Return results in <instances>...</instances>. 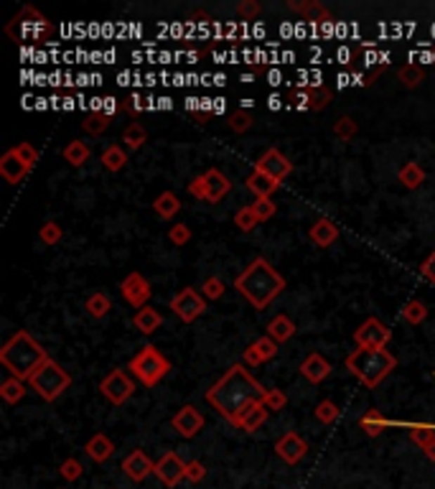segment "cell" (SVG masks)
<instances>
[{
    "instance_id": "obj_1",
    "label": "cell",
    "mask_w": 435,
    "mask_h": 489,
    "mask_svg": "<svg viewBox=\"0 0 435 489\" xmlns=\"http://www.w3.org/2000/svg\"><path fill=\"white\" fill-rule=\"evenodd\" d=\"M265 393H268V390L262 388L247 369L242 367V364H235V367H229L227 372H224V377H219V380L209 388L207 400L212 402V408H214L219 416L232 421L242 408H247L252 402L262 400Z\"/></svg>"
},
{
    "instance_id": "obj_2",
    "label": "cell",
    "mask_w": 435,
    "mask_h": 489,
    "mask_svg": "<svg viewBox=\"0 0 435 489\" xmlns=\"http://www.w3.org/2000/svg\"><path fill=\"white\" fill-rule=\"evenodd\" d=\"M235 288L252 308L262 311L285 291V278L270 265L265 258H254L247 268L237 275Z\"/></svg>"
},
{
    "instance_id": "obj_3",
    "label": "cell",
    "mask_w": 435,
    "mask_h": 489,
    "mask_svg": "<svg viewBox=\"0 0 435 489\" xmlns=\"http://www.w3.org/2000/svg\"><path fill=\"white\" fill-rule=\"evenodd\" d=\"M51 357L46 355V349L36 342L34 336L28 331H15L11 339H8L3 347H0V364L11 372V377H18V380L28 382L34 377V372L39 367L48 362Z\"/></svg>"
},
{
    "instance_id": "obj_4",
    "label": "cell",
    "mask_w": 435,
    "mask_h": 489,
    "mask_svg": "<svg viewBox=\"0 0 435 489\" xmlns=\"http://www.w3.org/2000/svg\"><path fill=\"white\" fill-rule=\"evenodd\" d=\"M346 367L356 380H362L364 385L372 390L397 367V357L392 355V352H387V349L356 347L354 352L346 357Z\"/></svg>"
},
{
    "instance_id": "obj_5",
    "label": "cell",
    "mask_w": 435,
    "mask_h": 489,
    "mask_svg": "<svg viewBox=\"0 0 435 489\" xmlns=\"http://www.w3.org/2000/svg\"><path fill=\"white\" fill-rule=\"evenodd\" d=\"M168 369H171V362H168L153 344L143 347L141 352L127 362V372L141 382L143 388H155V385L168 375Z\"/></svg>"
},
{
    "instance_id": "obj_6",
    "label": "cell",
    "mask_w": 435,
    "mask_h": 489,
    "mask_svg": "<svg viewBox=\"0 0 435 489\" xmlns=\"http://www.w3.org/2000/svg\"><path fill=\"white\" fill-rule=\"evenodd\" d=\"M28 385L34 388V393L41 398V400L54 402L56 398H61L69 388H72V375H69L59 362L48 360L44 367L36 369L34 377L28 380Z\"/></svg>"
},
{
    "instance_id": "obj_7",
    "label": "cell",
    "mask_w": 435,
    "mask_h": 489,
    "mask_svg": "<svg viewBox=\"0 0 435 489\" xmlns=\"http://www.w3.org/2000/svg\"><path fill=\"white\" fill-rule=\"evenodd\" d=\"M51 31H54V26H51L46 20V15L39 13L34 6H26L6 26V34L13 41H18V44L26 39H46V36H51Z\"/></svg>"
},
{
    "instance_id": "obj_8",
    "label": "cell",
    "mask_w": 435,
    "mask_h": 489,
    "mask_svg": "<svg viewBox=\"0 0 435 489\" xmlns=\"http://www.w3.org/2000/svg\"><path fill=\"white\" fill-rule=\"evenodd\" d=\"M100 393L108 398L112 405H122L135 395V377L125 369H112L105 380L100 382Z\"/></svg>"
},
{
    "instance_id": "obj_9",
    "label": "cell",
    "mask_w": 435,
    "mask_h": 489,
    "mask_svg": "<svg viewBox=\"0 0 435 489\" xmlns=\"http://www.w3.org/2000/svg\"><path fill=\"white\" fill-rule=\"evenodd\" d=\"M171 311H174L183 324H194L204 311H207V303H204V296H199L194 288H183L171 298Z\"/></svg>"
},
{
    "instance_id": "obj_10",
    "label": "cell",
    "mask_w": 435,
    "mask_h": 489,
    "mask_svg": "<svg viewBox=\"0 0 435 489\" xmlns=\"http://www.w3.org/2000/svg\"><path fill=\"white\" fill-rule=\"evenodd\" d=\"M392 339V329L384 326V324L377 319V316H369L367 322L359 324L354 331V342L359 347H377V349H384Z\"/></svg>"
},
{
    "instance_id": "obj_11",
    "label": "cell",
    "mask_w": 435,
    "mask_h": 489,
    "mask_svg": "<svg viewBox=\"0 0 435 489\" xmlns=\"http://www.w3.org/2000/svg\"><path fill=\"white\" fill-rule=\"evenodd\" d=\"M254 171L268 174L270 179H275V182H285V179L293 174V163H290V158H285L278 148H270V151H265V153L257 158Z\"/></svg>"
},
{
    "instance_id": "obj_12",
    "label": "cell",
    "mask_w": 435,
    "mask_h": 489,
    "mask_svg": "<svg viewBox=\"0 0 435 489\" xmlns=\"http://www.w3.org/2000/svg\"><path fill=\"white\" fill-rule=\"evenodd\" d=\"M120 293L130 306H135L138 311H141V308H145L148 301H150L153 288H150L148 278H143L141 273H130L125 281L120 283Z\"/></svg>"
},
{
    "instance_id": "obj_13",
    "label": "cell",
    "mask_w": 435,
    "mask_h": 489,
    "mask_svg": "<svg viewBox=\"0 0 435 489\" xmlns=\"http://www.w3.org/2000/svg\"><path fill=\"white\" fill-rule=\"evenodd\" d=\"M153 474L158 476L161 484H166V487H176L181 479H186V464L181 462V456L178 454L168 451V454H163L161 459L155 462Z\"/></svg>"
},
{
    "instance_id": "obj_14",
    "label": "cell",
    "mask_w": 435,
    "mask_h": 489,
    "mask_svg": "<svg viewBox=\"0 0 435 489\" xmlns=\"http://www.w3.org/2000/svg\"><path fill=\"white\" fill-rule=\"evenodd\" d=\"M268 413H270V410L265 408V402L257 400V402H252V405H247V408H242L229 423H232L235 428H242L245 433H254L257 428H262V426H265V421H268Z\"/></svg>"
},
{
    "instance_id": "obj_15",
    "label": "cell",
    "mask_w": 435,
    "mask_h": 489,
    "mask_svg": "<svg viewBox=\"0 0 435 489\" xmlns=\"http://www.w3.org/2000/svg\"><path fill=\"white\" fill-rule=\"evenodd\" d=\"M275 454L280 456L285 464H298L303 456L309 454V443L303 441L295 431H288L285 436L278 438V443H275Z\"/></svg>"
},
{
    "instance_id": "obj_16",
    "label": "cell",
    "mask_w": 435,
    "mask_h": 489,
    "mask_svg": "<svg viewBox=\"0 0 435 489\" xmlns=\"http://www.w3.org/2000/svg\"><path fill=\"white\" fill-rule=\"evenodd\" d=\"M171 426H174L176 433L183 436V438H194V436L204 428V416H201L199 408H194V405H183V408L171 418Z\"/></svg>"
},
{
    "instance_id": "obj_17",
    "label": "cell",
    "mask_w": 435,
    "mask_h": 489,
    "mask_svg": "<svg viewBox=\"0 0 435 489\" xmlns=\"http://www.w3.org/2000/svg\"><path fill=\"white\" fill-rule=\"evenodd\" d=\"M122 471H125L133 482H143L145 476H150L155 471V462H150V459H148L145 451L135 449V451H130V454H127V459L122 462Z\"/></svg>"
},
{
    "instance_id": "obj_18",
    "label": "cell",
    "mask_w": 435,
    "mask_h": 489,
    "mask_svg": "<svg viewBox=\"0 0 435 489\" xmlns=\"http://www.w3.org/2000/svg\"><path fill=\"white\" fill-rule=\"evenodd\" d=\"M275 355H278V342L270 339V336H260V339H254V342L245 349V364L257 367V364L270 362Z\"/></svg>"
},
{
    "instance_id": "obj_19",
    "label": "cell",
    "mask_w": 435,
    "mask_h": 489,
    "mask_svg": "<svg viewBox=\"0 0 435 489\" xmlns=\"http://www.w3.org/2000/svg\"><path fill=\"white\" fill-rule=\"evenodd\" d=\"M28 174H31V168L13 153V148L3 153V158H0V176H3L8 184H20Z\"/></svg>"
},
{
    "instance_id": "obj_20",
    "label": "cell",
    "mask_w": 435,
    "mask_h": 489,
    "mask_svg": "<svg viewBox=\"0 0 435 489\" xmlns=\"http://www.w3.org/2000/svg\"><path fill=\"white\" fill-rule=\"evenodd\" d=\"M301 375L309 382H313V385H318V382H323L328 375H331V362H328L323 355L313 352V355H309L301 362Z\"/></svg>"
},
{
    "instance_id": "obj_21",
    "label": "cell",
    "mask_w": 435,
    "mask_h": 489,
    "mask_svg": "<svg viewBox=\"0 0 435 489\" xmlns=\"http://www.w3.org/2000/svg\"><path fill=\"white\" fill-rule=\"evenodd\" d=\"M204 179H207V201L209 204H219V201L232 191V182L221 174L219 168H209L207 174H204Z\"/></svg>"
},
{
    "instance_id": "obj_22",
    "label": "cell",
    "mask_w": 435,
    "mask_h": 489,
    "mask_svg": "<svg viewBox=\"0 0 435 489\" xmlns=\"http://www.w3.org/2000/svg\"><path fill=\"white\" fill-rule=\"evenodd\" d=\"M84 451H87V456L92 459V462L102 464V462H108V459H112L115 443H112V438H110V436L94 433L92 438L87 441V446H84Z\"/></svg>"
},
{
    "instance_id": "obj_23",
    "label": "cell",
    "mask_w": 435,
    "mask_h": 489,
    "mask_svg": "<svg viewBox=\"0 0 435 489\" xmlns=\"http://www.w3.org/2000/svg\"><path fill=\"white\" fill-rule=\"evenodd\" d=\"M247 189L257 196V199H273V194L280 189V182L270 179V176L262 174V171H252V174L247 176Z\"/></svg>"
},
{
    "instance_id": "obj_24",
    "label": "cell",
    "mask_w": 435,
    "mask_h": 489,
    "mask_svg": "<svg viewBox=\"0 0 435 489\" xmlns=\"http://www.w3.org/2000/svg\"><path fill=\"white\" fill-rule=\"evenodd\" d=\"M309 237L316 248H331V245L339 240V227H336L331 220H318L313 227H311Z\"/></svg>"
},
{
    "instance_id": "obj_25",
    "label": "cell",
    "mask_w": 435,
    "mask_h": 489,
    "mask_svg": "<svg viewBox=\"0 0 435 489\" xmlns=\"http://www.w3.org/2000/svg\"><path fill=\"white\" fill-rule=\"evenodd\" d=\"M295 329H298V326H295V322L290 319V316L278 314V316H273V319H270L268 336H270V339H275L278 344H283V342H288V339H293Z\"/></svg>"
},
{
    "instance_id": "obj_26",
    "label": "cell",
    "mask_w": 435,
    "mask_h": 489,
    "mask_svg": "<svg viewBox=\"0 0 435 489\" xmlns=\"http://www.w3.org/2000/svg\"><path fill=\"white\" fill-rule=\"evenodd\" d=\"M133 324L143 336H150V334H155V331H158V326L163 324V319L153 306H145V308H141V311H135Z\"/></svg>"
},
{
    "instance_id": "obj_27",
    "label": "cell",
    "mask_w": 435,
    "mask_h": 489,
    "mask_svg": "<svg viewBox=\"0 0 435 489\" xmlns=\"http://www.w3.org/2000/svg\"><path fill=\"white\" fill-rule=\"evenodd\" d=\"M288 8L290 11H298L306 20H326V23L328 20H334L331 11H326L318 0H306V3H295V0H290Z\"/></svg>"
},
{
    "instance_id": "obj_28",
    "label": "cell",
    "mask_w": 435,
    "mask_h": 489,
    "mask_svg": "<svg viewBox=\"0 0 435 489\" xmlns=\"http://www.w3.org/2000/svg\"><path fill=\"white\" fill-rule=\"evenodd\" d=\"M153 212L161 217V220H174V217L181 212V199H178L174 191H163V194L155 196Z\"/></svg>"
},
{
    "instance_id": "obj_29",
    "label": "cell",
    "mask_w": 435,
    "mask_h": 489,
    "mask_svg": "<svg viewBox=\"0 0 435 489\" xmlns=\"http://www.w3.org/2000/svg\"><path fill=\"white\" fill-rule=\"evenodd\" d=\"M61 155H64V161H67L69 166L79 168V166H84V163L89 161L92 151H89V146L84 141H69L67 148L61 151Z\"/></svg>"
},
{
    "instance_id": "obj_30",
    "label": "cell",
    "mask_w": 435,
    "mask_h": 489,
    "mask_svg": "<svg viewBox=\"0 0 435 489\" xmlns=\"http://www.w3.org/2000/svg\"><path fill=\"white\" fill-rule=\"evenodd\" d=\"M397 179H400V184L405 189H410V191H415L417 186H420L422 182H425V171H422V166L417 161H408L405 166L400 168V174H397Z\"/></svg>"
},
{
    "instance_id": "obj_31",
    "label": "cell",
    "mask_w": 435,
    "mask_h": 489,
    "mask_svg": "<svg viewBox=\"0 0 435 489\" xmlns=\"http://www.w3.org/2000/svg\"><path fill=\"white\" fill-rule=\"evenodd\" d=\"M359 426H362V431L369 436V438H377L382 431L387 428V418L382 416L379 408H372V410H367L362 418H359Z\"/></svg>"
},
{
    "instance_id": "obj_32",
    "label": "cell",
    "mask_w": 435,
    "mask_h": 489,
    "mask_svg": "<svg viewBox=\"0 0 435 489\" xmlns=\"http://www.w3.org/2000/svg\"><path fill=\"white\" fill-rule=\"evenodd\" d=\"M100 163L108 168V171L117 174V171H122V168L127 166V153L122 151V146H108L105 151H102Z\"/></svg>"
},
{
    "instance_id": "obj_33",
    "label": "cell",
    "mask_w": 435,
    "mask_h": 489,
    "mask_svg": "<svg viewBox=\"0 0 435 489\" xmlns=\"http://www.w3.org/2000/svg\"><path fill=\"white\" fill-rule=\"evenodd\" d=\"M0 398H3L8 405L20 402L23 398H26V382L18 380V377H8V380H3V385H0Z\"/></svg>"
},
{
    "instance_id": "obj_34",
    "label": "cell",
    "mask_w": 435,
    "mask_h": 489,
    "mask_svg": "<svg viewBox=\"0 0 435 489\" xmlns=\"http://www.w3.org/2000/svg\"><path fill=\"white\" fill-rule=\"evenodd\" d=\"M84 308H87V314L92 316V319H102V316H108L110 311H112V301H110L108 293L97 291V293H92L87 301H84Z\"/></svg>"
},
{
    "instance_id": "obj_35",
    "label": "cell",
    "mask_w": 435,
    "mask_h": 489,
    "mask_svg": "<svg viewBox=\"0 0 435 489\" xmlns=\"http://www.w3.org/2000/svg\"><path fill=\"white\" fill-rule=\"evenodd\" d=\"M402 319L410 324V326H417L428 319V306L420 301V298H410L405 306H402Z\"/></svg>"
},
{
    "instance_id": "obj_36",
    "label": "cell",
    "mask_w": 435,
    "mask_h": 489,
    "mask_svg": "<svg viewBox=\"0 0 435 489\" xmlns=\"http://www.w3.org/2000/svg\"><path fill=\"white\" fill-rule=\"evenodd\" d=\"M148 141V133L145 127L138 125V122H130V125L122 130V143H125L127 151H141Z\"/></svg>"
},
{
    "instance_id": "obj_37",
    "label": "cell",
    "mask_w": 435,
    "mask_h": 489,
    "mask_svg": "<svg viewBox=\"0 0 435 489\" xmlns=\"http://www.w3.org/2000/svg\"><path fill=\"white\" fill-rule=\"evenodd\" d=\"M303 97H306V108H311V110H323L331 105V100H334L331 89H326V87H309Z\"/></svg>"
},
{
    "instance_id": "obj_38",
    "label": "cell",
    "mask_w": 435,
    "mask_h": 489,
    "mask_svg": "<svg viewBox=\"0 0 435 489\" xmlns=\"http://www.w3.org/2000/svg\"><path fill=\"white\" fill-rule=\"evenodd\" d=\"M82 127H84V130H87L89 135H102V133H105V130L110 127V113L94 110V113H89L87 118H84Z\"/></svg>"
},
{
    "instance_id": "obj_39",
    "label": "cell",
    "mask_w": 435,
    "mask_h": 489,
    "mask_svg": "<svg viewBox=\"0 0 435 489\" xmlns=\"http://www.w3.org/2000/svg\"><path fill=\"white\" fill-rule=\"evenodd\" d=\"M400 82H402V87H408V89H415V87H420V82H422V69L417 67V64H405V67L400 69Z\"/></svg>"
},
{
    "instance_id": "obj_40",
    "label": "cell",
    "mask_w": 435,
    "mask_h": 489,
    "mask_svg": "<svg viewBox=\"0 0 435 489\" xmlns=\"http://www.w3.org/2000/svg\"><path fill=\"white\" fill-rule=\"evenodd\" d=\"M356 133H359V125H356L354 118H339L334 125V135L339 138V141H351V138H356Z\"/></svg>"
},
{
    "instance_id": "obj_41",
    "label": "cell",
    "mask_w": 435,
    "mask_h": 489,
    "mask_svg": "<svg viewBox=\"0 0 435 489\" xmlns=\"http://www.w3.org/2000/svg\"><path fill=\"white\" fill-rule=\"evenodd\" d=\"M235 224L242 229V232H252V229L257 227V224H260V217L254 215L252 204H249V207L237 209V215H235Z\"/></svg>"
},
{
    "instance_id": "obj_42",
    "label": "cell",
    "mask_w": 435,
    "mask_h": 489,
    "mask_svg": "<svg viewBox=\"0 0 435 489\" xmlns=\"http://www.w3.org/2000/svg\"><path fill=\"white\" fill-rule=\"evenodd\" d=\"M339 416H342V410H339V405L331 400H321L318 405H316V418L321 423H326V426H331V423L339 421Z\"/></svg>"
},
{
    "instance_id": "obj_43",
    "label": "cell",
    "mask_w": 435,
    "mask_h": 489,
    "mask_svg": "<svg viewBox=\"0 0 435 489\" xmlns=\"http://www.w3.org/2000/svg\"><path fill=\"white\" fill-rule=\"evenodd\" d=\"M262 402H265V408H268L270 413H280L283 408H288V395H285L283 390L273 388V390H268V393H265Z\"/></svg>"
},
{
    "instance_id": "obj_44",
    "label": "cell",
    "mask_w": 435,
    "mask_h": 489,
    "mask_svg": "<svg viewBox=\"0 0 435 489\" xmlns=\"http://www.w3.org/2000/svg\"><path fill=\"white\" fill-rule=\"evenodd\" d=\"M39 237L44 245H56V242H61V237H64V229H61V224H56V222H46V224H41Z\"/></svg>"
},
{
    "instance_id": "obj_45",
    "label": "cell",
    "mask_w": 435,
    "mask_h": 489,
    "mask_svg": "<svg viewBox=\"0 0 435 489\" xmlns=\"http://www.w3.org/2000/svg\"><path fill=\"white\" fill-rule=\"evenodd\" d=\"M227 122L235 133H247L249 127H252V113H247V110H237V113L229 115Z\"/></svg>"
},
{
    "instance_id": "obj_46",
    "label": "cell",
    "mask_w": 435,
    "mask_h": 489,
    "mask_svg": "<svg viewBox=\"0 0 435 489\" xmlns=\"http://www.w3.org/2000/svg\"><path fill=\"white\" fill-rule=\"evenodd\" d=\"M59 474H61V479H67V482H77V479H82V474H84V466H82L77 459H64L59 466Z\"/></svg>"
},
{
    "instance_id": "obj_47",
    "label": "cell",
    "mask_w": 435,
    "mask_h": 489,
    "mask_svg": "<svg viewBox=\"0 0 435 489\" xmlns=\"http://www.w3.org/2000/svg\"><path fill=\"white\" fill-rule=\"evenodd\" d=\"M13 153L18 155L20 161L26 163L31 171H34V166L39 163V151H36L31 143H18V146H13Z\"/></svg>"
},
{
    "instance_id": "obj_48",
    "label": "cell",
    "mask_w": 435,
    "mask_h": 489,
    "mask_svg": "<svg viewBox=\"0 0 435 489\" xmlns=\"http://www.w3.org/2000/svg\"><path fill=\"white\" fill-rule=\"evenodd\" d=\"M221 296H224V281L216 278V275L207 278V281H204V298H209V301H219Z\"/></svg>"
},
{
    "instance_id": "obj_49",
    "label": "cell",
    "mask_w": 435,
    "mask_h": 489,
    "mask_svg": "<svg viewBox=\"0 0 435 489\" xmlns=\"http://www.w3.org/2000/svg\"><path fill=\"white\" fill-rule=\"evenodd\" d=\"M252 209H254V215L260 217V222H268V220H273L275 212H278V204H275L273 199H254Z\"/></svg>"
},
{
    "instance_id": "obj_50",
    "label": "cell",
    "mask_w": 435,
    "mask_h": 489,
    "mask_svg": "<svg viewBox=\"0 0 435 489\" xmlns=\"http://www.w3.org/2000/svg\"><path fill=\"white\" fill-rule=\"evenodd\" d=\"M168 240L174 242V245H178V248H183V245H188V240H191V229H188V224H174V227L168 229Z\"/></svg>"
},
{
    "instance_id": "obj_51",
    "label": "cell",
    "mask_w": 435,
    "mask_h": 489,
    "mask_svg": "<svg viewBox=\"0 0 435 489\" xmlns=\"http://www.w3.org/2000/svg\"><path fill=\"white\" fill-rule=\"evenodd\" d=\"M260 3L257 0H242L240 6H237V15L240 18H245V20H254L257 15H260Z\"/></svg>"
},
{
    "instance_id": "obj_52",
    "label": "cell",
    "mask_w": 435,
    "mask_h": 489,
    "mask_svg": "<svg viewBox=\"0 0 435 489\" xmlns=\"http://www.w3.org/2000/svg\"><path fill=\"white\" fill-rule=\"evenodd\" d=\"M410 438L417 443V446H428L430 441H435V428H428V426H417V428L410 431Z\"/></svg>"
},
{
    "instance_id": "obj_53",
    "label": "cell",
    "mask_w": 435,
    "mask_h": 489,
    "mask_svg": "<svg viewBox=\"0 0 435 489\" xmlns=\"http://www.w3.org/2000/svg\"><path fill=\"white\" fill-rule=\"evenodd\" d=\"M188 194L199 201H207V179H204V176H196L194 182L188 184Z\"/></svg>"
},
{
    "instance_id": "obj_54",
    "label": "cell",
    "mask_w": 435,
    "mask_h": 489,
    "mask_svg": "<svg viewBox=\"0 0 435 489\" xmlns=\"http://www.w3.org/2000/svg\"><path fill=\"white\" fill-rule=\"evenodd\" d=\"M204 476H207V466H204L201 462H188L186 464V479H188V482L196 484V482H201Z\"/></svg>"
},
{
    "instance_id": "obj_55",
    "label": "cell",
    "mask_w": 435,
    "mask_h": 489,
    "mask_svg": "<svg viewBox=\"0 0 435 489\" xmlns=\"http://www.w3.org/2000/svg\"><path fill=\"white\" fill-rule=\"evenodd\" d=\"M420 273H422V278H428L430 283H435V253H430L428 258H425V262L420 265Z\"/></svg>"
},
{
    "instance_id": "obj_56",
    "label": "cell",
    "mask_w": 435,
    "mask_h": 489,
    "mask_svg": "<svg viewBox=\"0 0 435 489\" xmlns=\"http://www.w3.org/2000/svg\"><path fill=\"white\" fill-rule=\"evenodd\" d=\"M422 454L428 456L430 462H435V441H430L428 446H422Z\"/></svg>"
}]
</instances>
